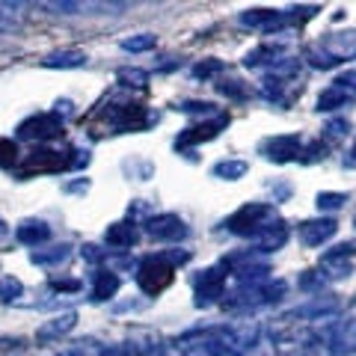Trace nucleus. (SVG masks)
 Returning <instances> with one entry per match:
<instances>
[{
  "label": "nucleus",
  "instance_id": "423d86ee",
  "mask_svg": "<svg viewBox=\"0 0 356 356\" xmlns=\"http://www.w3.org/2000/svg\"><path fill=\"white\" fill-rule=\"evenodd\" d=\"M226 125H229V116H226V113L214 116L211 122H199V125H191L184 134H178L175 146H178V149H187V146H196V143H208V140H214Z\"/></svg>",
  "mask_w": 356,
  "mask_h": 356
},
{
  "label": "nucleus",
  "instance_id": "f8f14e48",
  "mask_svg": "<svg viewBox=\"0 0 356 356\" xmlns=\"http://www.w3.org/2000/svg\"><path fill=\"white\" fill-rule=\"evenodd\" d=\"M285 13H276V9H247L241 15V24L255 27V30H276L285 24Z\"/></svg>",
  "mask_w": 356,
  "mask_h": 356
},
{
  "label": "nucleus",
  "instance_id": "2f4dec72",
  "mask_svg": "<svg viewBox=\"0 0 356 356\" xmlns=\"http://www.w3.org/2000/svg\"><path fill=\"white\" fill-rule=\"evenodd\" d=\"M336 86H341V89H356V72L339 74V77H336Z\"/></svg>",
  "mask_w": 356,
  "mask_h": 356
},
{
  "label": "nucleus",
  "instance_id": "9b49d317",
  "mask_svg": "<svg viewBox=\"0 0 356 356\" xmlns=\"http://www.w3.org/2000/svg\"><path fill=\"white\" fill-rule=\"evenodd\" d=\"M332 60H350L356 54V30H344V33H332V36L324 39V44H321Z\"/></svg>",
  "mask_w": 356,
  "mask_h": 356
},
{
  "label": "nucleus",
  "instance_id": "c85d7f7f",
  "mask_svg": "<svg viewBox=\"0 0 356 356\" xmlns=\"http://www.w3.org/2000/svg\"><path fill=\"white\" fill-rule=\"evenodd\" d=\"M241 81H222V83H217V89L222 95H232V98H247V89L243 86H238Z\"/></svg>",
  "mask_w": 356,
  "mask_h": 356
},
{
  "label": "nucleus",
  "instance_id": "c9c22d12",
  "mask_svg": "<svg viewBox=\"0 0 356 356\" xmlns=\"http://www.w3.org/2000/svg\"><path fill=\"white\" fill-rule=\"evenodd\" d=\"M63 356H81V353H63Z\"/></svg>",
  "mask_w": 356,
  "mask_h": 356
},
{
  "label": "nucleus",
  "instance_id": "9d476101",
  "mask_svg": "<svg viewBox=\"0 0 356 356\" xmlns=\"http://www.w3.org/2000/svg\"><path fill=\"white\" fill-rule=\"evenodd\" d=\"M339 232V222L332 217H324V220H306L303 226H300V241L306 243V247H321V243H327L332 235Z\"/></svg>",
  "mask_w": 356,
  "mask_h": 356
},
{
  "label": "nucleus",
  "instance_id": "473e14b6",
  "mask_svg": "<svg viewBox=\"0 0 356 356\" xmlns=\"http://www.w3.org/2000/svg\"><path fill=\"white\" fill-rule=\"evenodd\" d=\"M83 259H86V261H92V264H98V261L104 259V255L98 252V247H92V243H86V247H83Z\"/></svg>",
  "mask_w": 356,
  "mask_h": 356
},
{
  "label": "nucleus",
  "instance_id": "6e6552de",
  "mask_svg": "<svg viewBox=\"0 0 356 356\" xmlns=\"http://www.w3.org/2000/svg\"><path fill=\"white\" fill-rule=\"evenodd\" d=\"M261 152L270 161H276V163H288V161H297L300 158V152H303V143H300L297 134H280V137L267 140L264 146H261Z\"/></svg>",
  "mask_w": 356,
  "mask_h": 356
},
{
  "label": "nucleus",
  "instance_id": "20e7f679",
  "mask_svg": "<svg viewBox=\"0 0 356 356\" xmlns=\"http://www.w3.org/2000/svg\"><path fill=\"white\" fill-rule=\"evenodd\" d=\"M65 166H72V158H65L63 152H57V149H33L27 158H24V163H21V170H18V175L21 178H30L33 172H60V170H65Z\"/></svg>",
  "mask_w": 356,
  "mask_h": 356
},
{
  "label": "nucleus",
  "instance_id": "0eeeda50",
  "mask_svg": "<svg viewBox=\"0 0 356 356\" xmlns=\"http://www.w3.org/2000/svg\"><path fill=\"white\" fill-rule=\"evenodd\" d=\"M226 267H208V270L196 280V306H208L214 303L217 297H222V288H226Z\"/></svg>",
  "mask_w": 356,
  "mask_h": 356
},
{
  "label": "nucleus",
  "instance_id": "393cba45",
  "mask_svg": "<svg viewBox=\"0 0 356 356\" xmlns=\"http://www.w3.org/2000/svg\"><path fill=\"white\" fill-rule=\"evenodd\" d=\"M18 161V149L13 140H0V166H6V170H13Z\"/></svg>",
  "mask_w": 356,
  "mask_h": 356
},
{
  "label": "nucleus",
  "instance_id": "bb28decb",
  "mask_svg": "<svg viewBox=\"0 0 356 356\" xmlns=\"http://www.w3.org/2000/svg\"><path fill=\"white\" fill-rule=\"evenodd\" d=\"M217 72H222V63L220 60H205V63H196L193 65V74L202 77V81H208V77L217 74Z\"/></svg>",
  "mask_w": 356,
  "mask_h": 356
},
{
  "label": "nucleus",
  "instance_id": "f257e3e1",
  "mask_svg": "<svg viewBox=\"0 0 356 356\" xmlns=\"http://www.w3.org/2000/svg\"><path fill=\"white\" fill-rule=\"evenodd\" d=\"M276 222V211L267 202H250L241 211H235L226 220V229L232 235H243V238H259L261 232H267Z\"/></svg>",
  "mask_w": 356,
  "mask_h": 356
},
{
  "label": "nucleus",
  "instance_id": "1a4fd4ad",
  "mask_svg": "<svg viewBox=\"0 0 356 356\" xmlns=\"http://www.w3.org/2000/svg\"><path fill=\"white\" fill-rule=\"evenodd\" d=\"M146 232L158 241H181L187 235V226H184V220L175 214H158L146 222Z\"/></svg>",
  "mask_w": 356,
  "mask_h": 356
},
{
  "label": "nucleus",
  "instance_id": "7c9ffc66",
  "mask_svg": "<svg viewBox=\"0 0 356 356\" xmlns=\"http://www.w3.org/2000/svg\"><path fill=\"white\" fill-rule=\"evenodd\" d=\"M102 356H140V350L134 348V344H113V348H107Z\"/></svg>",
  "mask_w": 356,
  "mask_h": 356
},
{
  "label": "nucleus",
  "instance_id": "a878e982",
  "mask_svg": "<svg viewBox=\"0 0 356 356\" xmlns=\"http://www.w3.org/2000/svg\"><path fill=\"white\" fill-rule=\"evenodd\" d=\"M119 81H122V83H128V86H146L149 74H146V72H140V69H122V72H119Z\"/></svg>",
  "mask_w": 356,
  "mask_h": 356
},
{
  "label": "nucleus",
  "instance_id": "e433bc0d",
  "mask_svg": "<svg viewBox=\"0 0 356 356\" xmlns=\"http://www.w3.org/2000/svg\"><path fill=\"white\" fill-rule=\"evenodd\" d=\"M348 356H356V350H350V353H348Z\"/></svg>",
  "mask_w": 356,
  "mask_h": 356
},
{
  "label": "nucleus",
  "instance_id": "cd10ccee",
  "mask_svg": "<svg viewBox=\"0 0 356 356\" xmlns=\"http://www.w3.org/2000/svg\"><path fill=\"white\" fill-rule=\"evenodd\" d=\"M21 294V282L13 280V276H6L3 282H0V300H15Z\"/></svg>",
  "mask_w": 356,
  "mask_h": 356
},
{
  "label": "nucleus",
  "instance_id": "c756f323",
  "mask_svg": "<svg viewBox=\"0 0 356 356\" xmlns=\"http://www.w3.org/2000/svg\"><path fill=\"white\" fill-rule=\"evenodd\" d=\"M178 110H184V113H217V107L211 102H184Z\"/></svg>",
  "mask_w": 356,
  "mask_h": 356
},
{
  "label": "nucleus",
  "instance_id": "aec40b11",
  "mask_svg": "<svg viewBox=\"0 0 356 356\" xmlns=\"http://www.w3.org/2000/svg\"><path fill=\"white\" fill-rule=\"evenodd\" d=\"M74 324H77V315H74V312H63L60 318H54L51 324H44V327L39 330V336H42V339L65 336V332H69V330H74Z\"/></svg>",
  "mask_w": 356,
  "mask_h": 356
},
{
  "label": "nucleus",
  "instance_id": "ddd939ff",
  "mask_svg": "<svg viewBox=\"0 0 356 356\" xmlns=\"http://www.w3.org/2000/svg\"><path fill=\"white\" fill-rule=\"evenodd\" d=\"M15 238L21 243H27V247H36V243H44L51 238V226L48 222H42V220H24L15 229Z\"/></svg>",
  "mask_w": 356,
  "mask_h": 356
},
{
  "label": "nucleus",
  "instance_id": "dca6fc26",
  "mask_svg": "<svg viewBox=\"0 0 356 356\" xmlns=\"http://www.w3.org/2000/svg\"><path fill=\"white\" fill-rule=\"evenodd\" d=\"M21 24H24V6L0 0V30H3V33H15Z\"/></svg>",
  "mask_w": 356,
  "mask_h": 356
},
{
  "label": "nucleus",
  "instance_id": "39448f33",
  "mask_svg": "<svg viewBox=\"0 0 356 356\" xmlns=\"http://www.w3.org/2000/svg\"><path fill=\"white\" fill-rule=\"evenodd\" d=\"M107 119H110V128L119 131V134H125V131H143V128H149V122H152V116L146 113V107H143V104H131V102L110 107L107 110Z\"/></svg>",
  "mask_w": 356,
  "mask_h": 356
},
{
  "label": "nucleus",
  "instance_id": "6ab92c4d",
  "mask_svg": "<svg viewBox=\"0 0 356 356\" xmlns=\"http://www.w3.org/2000/svg\"><path fill=\"white\" fill-rule=\"evenodd\" d=\"M119 291V276L113 270H98L92 285V300H107Z\"/></svg>",
  "mask_w": 356,
  "mask_h": 356
},
{
  "label": "nucleus",
  "instance_id": "5701e85b",
  "mask_svg": "<svg viewBox=\"0 0 356 356\" xmlns=\"http://www.w3.org/2000/svg\"><path fill=\"white\" fill-rule=\"evenodd\" d=\"M344 202H348V193H332V191L318 193V208L321 211H339Z\"/></svg>",
  "mask_w": 356,
  "mask_h": 356
},
{
  "label": "nucleus",
  "instance_id": "412c9836",
  "mask_svg": "<svg viewBox=\"0 0 356 356\" xmlns=\"http://www.w3.org/2000/svg\"><path fill=\"white\" fill-rule=\"evenodd\" d=\"M247 170H250V166L243 163V161H222V163L214 166V175L217 178H226V181H238V178L247 175Z\"/></svg>",
  "mask_w": 356,
  "mask_h": 356
},
{
  "label": "nucleus",
  "instance_id": "f03ea898",
  "mask_svg": "<svg viewBox=\"0 0 356 356\" xmlns=\"http://www.w3.org/2000/svg\"><path fill=\"white\" fill-rule=\"evenodd\" d=\"M172 276H175V259H166V255H154V259H146L137 267V285L149 297L161 294L172 282Z\"/></svg>",
  "mask_w": 356,
  "mask_h": 356
},
{
  "label": "nucleus",
  "instance_id": "2eb2a0df",
  "mask_svg": "<svg viewBox=\"0 0 356 356\" xmlns=\"http://www.w3.org/2000/svg\"><path fill=\"white\" fill-rule=\"evenodd\" d=\"M83 63H86V54L81 51H54L42 60L44 69H81Z\"/></svg>",
  "mask_w": 356,
  "mask_h": 356
},
{
  "label": "nucleus",
  "instance_id": "4be33fe9",
  "mask_svg": "<svg viewBox=\"0 0 356 356\" xmlns=\"http://www.w3.org/2000/svg\"><path fill=\"white\" fill-rule=\"evenodd\" d=\"M65 255H69V247H65V243H63V247H51L48 252H33V264H57V261H63L65 259Z\"/></svg>",
  "mask_w": 356,
  "mask_h": 356
},
{
  "label": "nucleus",
  "instance_id": "f704fd0d",
  "mask_svg": "<svg viewBox=\"0 0 356 356\" xmlns=\"http://www.w3.org/2000/svg\"><path fill=\"white\" fill-rule=\"evenodd\" d=\"M344 166H348V170H356V146L348 152V158H344Z\"/></svg>",
  "mask_w": 356,
  "mask_h": 356
},
{
  "label": "nucleus",
  "instance_id": "b1692460",
  "mask_svg": "<svg viewBox=\"0 0 356 356\" xmlns=\"http://www.w3.org/2000/svg\"><path fill=\"white\" fill-rule=\"evenodd\" d=\"M122 48H125V51H134V54H140V51H152V48H154V36H149V33H143V36L122 39Z\"/></svg>",
  "mask_w": 356,
  "mask_h": 356
},
{
  "label": "nucleus",
  "instance_id": "a211bd4d",
  "mask_svg": "<svg viewBox=\"0 0 356 356\" xmlns=\"http://www.w3.org/2000/svg\"><path fill=\"white\" fill-rule=\"evenodd\" d=\"M350 104V92L341 86H330L324 89V92L318 95V110H324V113H330V110H339V107H348Z\"/></svg>",
  "mask_w": 356,
  "mask_h": 356
},
{
  "label": "nucleus",
  "instance_id": "4468645a",
  "mask_svg": "<svg viewBox=\"0 0 356 356\" xmlns=\"http://www.w3.org/2000/svg\"><path fill=\"white\" fill-rule=\"evenodd\" d=\"M107 247H116V250H128L137 243V226L134 222H113V226L107 229Z\"/></svg>",
  "mask_w": 356,
  "mask_h": 356
},
{
  "label": "nucleus",
  "instance_id": "7ed1b4c3",
  "mask_svg": "<svg viewBox=\"0 0 356 356\" xmlns=\"http://www.w3.org/2000/svg\"><path fill=\"white\" fill-rule=\"evenodd\" d=\"M18 137L21 140H36V143L60 140L63 137V119H60V113H36V116H30L18 125Z\"/></svg>",
  "mask_w": 356,
  "mask_h": 356
},
{
  "label": "nucleus",
  "instance_id": "f3484780",
  "mask_svg": "<svg viewBox=\"0 0 356 356\" xmlns=\"http://www.w3.org/2000/svg\"><path fill=\"white\" fill-rule=\"evenodd\" d=\"M285 241H288V229H285L282 220H276L270 229L259 235V250H261V252H273V250H280Z\"/></svg>",
  "mask_w": 356,
  "mask_h": 356
},
{
  "label": "nucleus",
  "instance_id": "72a5a7b5",
  "mask_svg": "<svg viewBox=\"0 0 356 356\" xmlns=\"http://www.w3.org/2000/svg\"><path fill=\"white\" fill-rule=\"evenodd\" d=\"M327 131L336 134V137H341V134L350 131V125H348V122H341V119H336V122H330V125H327Z\"/></svg>",
  "mask_w": 356,
  "mask_h": 356
}]
</instances>
